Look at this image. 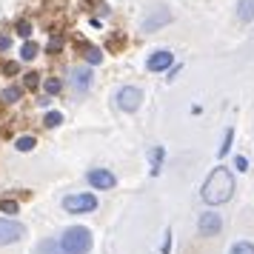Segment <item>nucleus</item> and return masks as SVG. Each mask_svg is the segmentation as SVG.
<instances>
[{
  "mask_svg": "<svg viewBox=\"0 0 254 254\" xmlns=\"http://www.w3.org/2000/svg\"><path fill=\"white\" fill-rule=\"evenodd\" d=\"M231 191H234V177H231V172L223 169V166H217V169L206 177V183H203V200L211 203V206L231 200Z\"/></svg>",
  "mask_w": 254,
  "mask_h": 254,
  "instance_id": "obj_1",
  "label": "nucleus"
},
{
  "mask_svg": "<svg viewBox=\"0 0 254 254\" xmlns=\"http://www.w3.org/2000/svg\"><path fill=\"white\" fill-rule=\"evenodd\" d=\"M60 252L63 254H89L92 249V231L83 229V226H71V229L63 231L60 237Z\"/></svg>",
  "mask_w": 254,
  "mask_h": 254,
  "instance_id": "obj_2",
  "label": "nucleus"
},
{
  "mask_svg": "<svg viewBox=\"0 0 254 254\" xmlns=\"http://www.w3.org/2000/svg\"><path fill=\"white\" fill-rule=\"evenodd\" d=\"M63 208L71 214H83V211H94L97 208V197L94 194H69L63 200Z\"/></svg>",
  "mask_w": 254,
  "mask_h": 254,
  "instance_id": "obj_3",
  "label": "nucleus"
},
{
  "mask_svg": "<svg viewBox=\"0 0 254 254\" xmlns=\"http://www.w3.org/2000/svg\"><path fill=\"white\" fill-rule=\"evenodd\" d=\"M23 234H26L23 223H17V220H3V217H0V246L17 243Z\"/></svg>",
  "mask_w": 254,
  "mask_h": 254,
  "instance_id": "obj_4",
  "label": "nucleus"
},
{
  "mask_svg": "<svg viewBox=\"0 0 254 254\" xmlns=\"http://www.w3.org/2000/svg\"><path fill=\"white\" fill-rule=\"evenodd\" d=\"M140 100H143V92H140L137 86H123V89L117 92V106H120L123 112L140 109Z\"/></svg>",
  "mask_w": 254,
  "mask_h": 254,
  "instance_id": "obj_5",
  "label": "nucleus"
},
{
  "mask_svg": "<svg viewBox=\"0 0 254 254\" xmlns=\"http://www.w3.org/2000/svg\"><path fill=\"white\" fill-rule=\"evenodd\" d=\"M223 229V217L214 214V211H206V214H200V234H217Z\"/></svg>",
  "mask_w": 254,
  "mask_h": 254,
  "instance_id": "obj_6",
  "label": "nucleus"
},
{
  "mask_svg": "<svg viewBox=\"0 0 254 254\" xmlns=\"http://www.w3.org/2000/svg\"><path fill=\"white\" fill-rule=\"evenodd\" d=\"M172 52H154V55H151L149 60H146V69L149 71H163V69H169V66H172Z\"/></svg>",
  "mask_w": 254,
  "mask_h": 254,
  "instance_id": "obj_7",
  "label": "nucleus"
},
{
  "mask_svg": "<svg viewBox=\"0 0 254 254\" xmlns=\"http://www.w3.org/2000/svg\"><path fill=\"white\" fill-rule=\"evenodd\" d=\"M89 183H92L94 189H112L117 180H115V174L112 172H106V169H94V172H89Z\"/></svg>",
  "mask_w": 254,
  "mask_h": 254,
  "instance_id": "obj_8",
  "label": "nucleus"
},
{
  "mask_svg": "<svg viewBox=\"0 0 254 254\" xmlns=\"http://www.w3.org/2000/svg\"><path fill=\"white\" fill-rule=\"evenodd\" d=\"M71 86H74L77 92H86V89L92 86V71L89 69H74L71 71Z\"/></svg>",
  "mask_w": 254,
  "mask_h": 254,
  "instance_id": "obj_9",
  "label": "nucleus"
},
{
  "mask_svg": "<svg viewBox=\"0 0 254 254\" xmlns=\"http://www.w3.org/2000/svg\"><path fill=\"white\" fill-rule=\"evenodd\" d=\"M172 20V14H169V9H157V12L151 14L149 20L143 23V32H154L157 26H163V23H169Z\"/></svg>",
  "mask_w": 254,
  "mask_h": 254,
  "instance_id": "obj_10",
  "label": "nucleus"
},
{
  "mask_svg": "<svg viewBox=\"0 0 254 254\" xmlns=\"http://www.w3.org/2000/svg\"><path fill=\"white\" fill-rule=\"evenodd\" d=\"M237 20L240 23H252L254 20V0H240L237 3Z\"/></svg>",
  "mask_w": 254,
  "mask_h": 254,
  "instance_id": "obj_11",
  "label": "nucleus"
},
{
  "mask_svg": "<svg viewBox=\"0 0 254 254\" xmlns=\"http://www.w3.org/2000/svg\"><path fill=\"white\" fill-rule=\"evenodd\" d=\"M35 254H63L60 252V243H55V240H43L40 246H37V252Z\"/></svg>",
  "mask_w": 254,
  "mask_h": 254,
  "instance_id": "obj_12",
  "label": "nucleus"
},
{
  "mask_svg": "<svg viewBox=\"0 0 254 254\" xmlns=\"http://www.w3.org/2000/svg\"><path fill=\"white\" fill-rule=\"evenodd\" d=\"M229 254H254V246L252 243H234Z\"/></svg>",
  "mask_w": 254,
  "mask_h": 254,
  "instance_id": "obj_13",
  "label": "nucleus"
},
{
  "mask_svg": "<svg viewBox=\"0 0 254 254\" xmlns=\"http://www.w3.org/2000/svg\"><path fill=\"white\" fill-rule=\"evenodd\" d=\"M83 52H86V60L89 63H100V58H103L100 49H94V46H83Z\"/></svg>",
  "mask_w": 254,
  "mask_h": 254,
  "instance_id": "obj_14",
  "label": "nucleus"
},
{
  "mask_svg": "<svg viewBox=\"0 0 254 254\" xmlns=\"http://www.w3.org/2000/svg\"><path fill=\"white\" fill-rule=\"evenodd\" d=\"M60 123H63V115H60V112H49V115H46V126L49 128L60 126Z\"/></svg>",
  "mask_w": 254,
  "mask_h": 254,
  "instance_id": "obj_15",
  "label": "nucleus"
},
{
  "mask_svg": "<svg viewBox=\"0 0 254 254\" xmlns=\"http://www.w3.org/2000/svg\"><path fill=\"white\" fill-rule=\"evenodd\" d=\"M35 149V137H20L17 140V151H32Z\"/></svg>",
  "mask_w": 254,
  "mask_h": 254,
  "instance_id": "obj_16",
  "label": "nucleus"
},
{
  "mask_svg": "<svg viewBox=\"0 0 254 254\" xmlns=\"http://www.w3.org/2000/svg\"><path fill=\"white\" fill-rule=\"evenodd\" d=\"M17 97H20V89H17V86H12V89H6V92H3V100H6V103H14Z\"/></svg>",
  "mask_w": 254,
  "mask_h": 254,
  "instance_id": "obj_17",
  "label": "nucleus"
},
{
  "mask_svg": "<svg viewBox=\"0 0 254 254\" xmlns=\"http://www.w3.org/2000/svg\"><path fill=\"white\" fill-rule=\"evenodd\" d=\"M35 55H37V46H35V43H26V46H23V55H20V58H23V60H32Z\"/></svg>",
  "mask_w": 254,
  "mask_h": 254,
  "instance_id": "obj_18",
  "label": "nucleus"
},
{
  "mask_svg": "<svg viewBox=\"0 0 254 254\" xmlns=\"http://www.w3.org/2000/svg\"><path fill=\"white\" fill-rule=\"evenodd\" d=\"M231 137H234V131H226V137H223V146H220V154H229V146H231Z\"/></svg>",
  "mask_w": 254,
  "mask_h": 254,
  "instance_id": "obj_19",
  "label": "nucleus"
},
{
  "mask_svg": "<svg viewBox=\"0 0 254 254\" xmlns=\"http://www.w3.org/2000/svg\"><path fill=\"white\" fill-rule=\"evenodd\" d=\"M46 92L58 94L60 92V80H55V77H52V80H46Z\"/></svg>",
  "mask_w": 254,
  "mask_h": 254,
  "instance_id": "obj_20",
  "label": "nucleus"
},
{
  "mask_svg": "<svg viewBox=\"0 0 254 254\" xmlns=\"http://www.w3.org/2000/svg\"><path fill=\"white\" fill-rule=\"evenodd\" d=\"M0 208H3V211H9V214H14V211H17V206H14L12 200H0Z\"/></svg>",
  "mask_w": 254,
  "mask_h": 254,
  "instance_id": "obj_21",
  "label": "nucleus"
},
{
  "mask_svg": "<svg viewBox=\"0 0 254 254\" xmlns=\"http://www.w3.org/2000/svg\"><path fill=\"white\" fill-rule=\"evenodd\" d=\"M26 86H29V89H35V86H37V74H26Z\"/></svg>",
  "mask_w": 254,
  "mask_h": 254,
  "instance_id": "obj_22",
  "label": "nucleus"
},
{
  "mask_svg": "<svg viewBox=\"0 0 254 254\" xmlns=\"http://www.w3.org/2000/svg\"><path fill=\"white\" fill-rule=\"evenodd\" d=\"M6 49H9V37L0 35V52H6Z\"/></svg>",
  "mask_w": 254,
  "mask_h": 254,
  "instance_id": "obj_23",
  "label": "nucleus"
}]
</instances>
